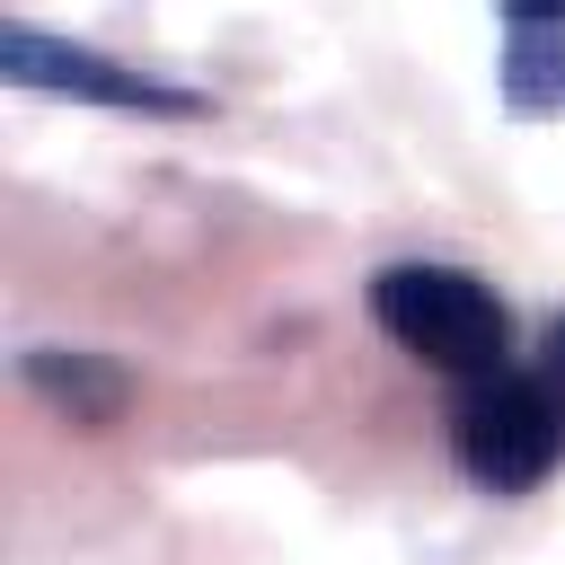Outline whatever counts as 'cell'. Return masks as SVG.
Returning <instances> with one entry per match:
<instances>
[{
  "instance_id": "2",
  "label": "cell",
  "mask_w": 565,
  "mask_h": 565,
  "mask_svg": "<svg viewBox=\"0 0 565 565\" xmlns=\"http://www.w3.org/2000/svg\"><path fill=\"white\" fill-rule=\"evenodd\" d=\"M450 450L486 494H530L565 459V388L547 371H494V380L459 388Z\"/></svg>"
},
{
  "instance_id": "6",
  "label": "cell",
  "mask_w": 565,
  "mask_h": 565,
  "mask_svg": "<svg viewBox=\"0 0 565 565\" xmlns=\"http://www.w3.org/2000/svg\"><path fill=\"white\" fill-rule=\"evenodd\" d=\"M547 380H556V388H565V318H556V327H547Z\"/></svg>"
},
{
  "instance_id": "5",
  "label": "cell",
  "mask_w": 565,
  "mask_h": 565,
  "mask_svg": "<svg viewBox=\"0 0 565 565\" xmlns=\"http://www.w3.org/2000/svg\"><path fill=\"white\" fill-rule=\"evenodd\" d=\"M26 388L44 397V406H62L71 424H115L124 406H132V380L106 362V353H62V344H44V353H26Z\"/></svg>"
},
{
  "instance_id": "1",
  "label": "cell",
  "mask_w": 565,
  "mask_h": 565,
  "mask_svg": "<svg viewBox=\"0 0 565 565\" xmlns=\"http://www.w3.org/2000/svg\"><path fill=\"white\" fill-rule=\"evenodd\" d=\"M371 318L388 344H406L424 371H450L459 388L512 371V309L494 300L486 274L468 265H380L371 274Z\"/></svg>"
},
{
  "instance_id": "4",
  "label": "cell",
  "mask_w": 565,
  "mask_h": 565,
  "mask_svg": "<svg viewBox=\"0 0 565 565\" xmlns=\"http://www.w3.org/2000/svg\"><path fill=\"white\" fill-rule=\"evenodd\" d=\"M503 97L521 115H565V9H503Z\"/></svg>"
},
{
  "instance_id": "3",
  "label": "cell",
  "mask_w": 565,
  "mask_h": 565,
  "mask_svg": "<svg viewBox=\"0 0 565 565\" xmlns=\"http://www.w3.org/2000/svg\"><path fill=\"white\" fill-rule=\"evenodd\" d=\"M0 71H9L18 88L124 106V115H203L194 88H168V79H150V71H124V62H106V53H88V44H62V35H44V26H26V18L0 26Z\"/></svg>"
}]
</instances>
